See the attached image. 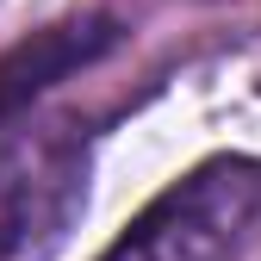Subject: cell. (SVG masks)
Masks as SVG:
<instances>
[{
	"instance_id": "obj_1",
	"label": "cell",
	"mask_w": 261,
	"mask_h": 261,
	"mask_svg": "<svg viewBox=\"0 0 261 261\" xmlns=\"http://www.w3.org/2000/svg\"><path fill=\"white\" fill-rule=\"evenodd\" d=\"M261 218V168L212 162L130 224L106 261H230Z\"/></svg>"
},
{
	"instance_id": "obj_2",
	"label": "cell",
	"mask_w": 261,
	"mask_h": 261,
	"mask_svg": "<svg viewBox=\"0 0 261 261\" xmlns=\"http://www.w3.org/2000/svg\"><path fill=\"white\" fill-rule=\"evenodd\" d=\"M75 193L81 174L69 155L50 162V149L31 143L0 155V261H44L75 212Z\"/></svg>"
},
{
	"instance_id": "obj_3",
	"label": "cell",
	"mask_w": 261,
	"mask_h": 261,
	"mask_svg": "<svg viewBox=\"0 0 261 261\" xmlns=\"http://www.w3.org/2000/svg\"><path fill=\"white\" fill-rule=\"evenodd\" d=\"M100 50H112V25L106 19H81V25H50L31 44H19L0 62V118H13L19 106H31L50 81L87 69Z\"/></svg>"
}]
</instances>
